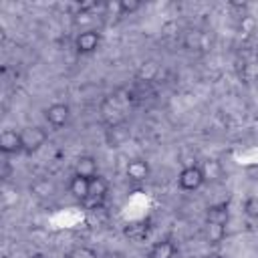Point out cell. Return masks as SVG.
Listing matches in <instances>:
<instances>
[{"mask_svg": "<svg viewBox=\"0 0 258 258\" xmlns=\"http://www.w3.org/2000/svg\"><path fill=\"white\" fill-rule=\"evenodd\" d=\"M20 141H22V151L34 153L46 143V131L40 127H24L20 131Z\"/></svg>", "mask_w": 258, "mask_h": 258, "instance_id": "1", "label": "cell"}, {"mask_svg": "<svg viewBox=\"0 0 258 258\" xmlns=\"http://www.w3.org/2000/svg\"><path fill=\"white\" fill-rule=\"evenodd\" d=\"M204 181H206V179H204L202 167H198V165H187V167H183V169L179 171V175H177V183H179V187L185 189V191H194V189L202 187Z\"/></svg>", "mask_w": 258, "mask_h": 258, "instance_id": "2", "label": "cell"}, {"mask_svg": "<svg viewBox=\"0 0 258 258\" xmlns=\"http://www.w3.org/2000/svg\"><path fill=\"white\" fill-rule=\"evenodd\" d=\"M99 44H101V34L97 30H83L75 38V48L79 54H91L99 48Z\"/></svg>", "mask_w": 258, "mask_h": 258, "instance_id": "3", "label": "cell"}, {"mask_svg": "<svg viewBox=\"0 0 258 258\" xmlns=\"http://www.w3.org/2000/svg\"><path fill=\"white\" fill-rule=\"evenodd\" d=\"M44 117H46V121H48L52 127H64V125L69 123L71 109H69V105H64V103H52V105L46 107Z\"/></svg>", "mask_w": 258, "mask_h": 258, "instance_id": "4", "label": "cell"}, {"mask_svg": "<svg viewBox=\"0 0 258 258\" xmlns=\"http://www.w3.org/2000/svg\"><path fill=\"white\" fill-rule=\"evenodd\" d=\"M0 151L6 153V155H12V153L22 151L20 131H14V129H6V131H2V135H0Z\"/></svg>", "mask_w": 258, "mask_h": 258, "instance_id": "5", "label": "cell"}, {"mask_svg": "<svg viewBox=\"0 0 258 258\" xmlns=\"http://www.w3.org/2000/svg\"><path fill=\"white\" fill-rule=\"evenodd\" d=\"M75 175H81V177H95L99 175V167H97V159L93 155H81L75 163Z\"/></svg>", "mask_w": 258, "mask_h": 258, "instance_id": "6", "label": "cell"}, {"mask_svg": "<svg viewBox=\"0 0 258 258\" xmlns=\"http://www.w3.org/2000/svg\"><path fill=\"white\" fill-rule=\"evenodd\" d=\"M125 173L133 181H145L149 177L151 169H149V163L145 159H131L127 163V167H125Z\"/></svg>", "mask_w": 258, "mask_h": 258, "instance_id": "7", "label": "cell"}, {"mask_svg": "<svg viewBox=\"0 0 258 258\" xmlns=\"http://www.w3.org/2000/svg\"><path fill=\"white\" fill-rule=\"evenodd\" d=\"M202 173L206 181H222L224 179V165L218 159H206L202 163Z\"/></svg>", "mask_w": 258, "mask_h": 258, "instance_id": "8", "label": "cell"}, {"mask_svg": "<svg viewBox=\"0 0 258 258\" xmlns=\"http://www.w3.org/2000/svg\"><path fill=\"white\" fill-rule=\"evenodd\" d=\"M177 254V248L173 242L169 240H161V242H155L149 252H147V258H175Z\"/></svg>", "mask_w": 258, "mask_h": 258, "instance_id": "9", "label": "cell"}, {"mask_svg": "<svg viewBox=\"0 0 258 258\" xmlns=\"http://www.w3.org/2000/svg\"><path fill=\"white\" fill-rule=\"evenodd\" d=\"M109 194V181L103 175H95L89 179V198L91 200H103Z\"/></svg>", "mask_w": 258, "mask_h": 258, "instance_id": "10", "label": "cell"}, {"mask_svg": "<svg viewBox=\"0 0 258 258\" xmlns=\"http://www.w3.org/2000/svg\"><path fill=\"white\" fill-rule=\"evenodd\" d=\"M129 139V129L123 125V123H117V125H109L107 129V141L111 147H119L121 143H125Z\"/></svg>", "mask_w": 258, "mask_h": 258, "instance_id": "11", "label": "cell"}, {"mask_svg": "<svg viewBox=\"0 0 258 258\" xmlns=\"http://www.w3.org/2000/svg\"><path fill=\"white\" fill-rule=\"evenodd\" d=\"M230 220V210L226 204H218V206H210L208 212H206V222H212V224H222L226 226Z\"/></svg>", "mask_w": 258, "mask_h": 258, "instance_id": "12", "label": "cell"}, {"mask_svg": "<svg viewBox=\"0 0 258 258\" xmlns=\"http://www.w3.org/2000/svg\"><path fill=\"white\" fill-rule=\"evenodd\" d=\"M69 189L77 200H87L89 198V179L81 177V175H73V179L69 183Z\"/></svg>", "mask_w": 258, "mask_h": 258, "instance_id": "13", "label": "cell"}, {"mask_svg": "<svg viewBox=\"0 0 258 258\" xmlns=\"http://www.w3.org/2000/svg\"><path fill=\"white\" fill-rule=\"evenodd\" d=\"M204 234H206V240H208L210 244H220V242L226 238V226L206 222V230H204Z\"/></svg>", "mask_w": 258, "mask_h": 258, "instance_id": "14", "label": "cell"}, {"mask_svg": "<svg viewBox=\"0 0 258 258\" xmlns=\"http://www.w3.org/2000/svg\"><path fill=\"white\" fill-rule=\"evenodd\" d=\"M183 46L187 50H200L204 46V34L200 30H187L183 34Z\"/></svg>", "mask_w": 258, "mask_h": 258, "instance_id": "15", "label": "cell"}, {"mask_svg": "<svg viewBox=\"0 0 258 258\" xmlns=\"http://www.w3.org/2000/svg\"><path fill=\"white\" fill-rule=\"evenodd\" d=\"M32 191H34L36 196H40V198H46V196H52L54 185H52V183H48L46 179H40V181H36V183L32 185Z\"/></svg>", "mask_w": 258, "mask_h": 258, "instance_id": "16", "label": "cell"}, {"mask_svg": "<svg viewBox=\"0 0 258 258\" xmlns=\"http://www.w3.org/2000/svg\"><path fill=\"white\" fill-rule=\"evenodd\" d=\"M141 8V2L139 0H121L119 2V14L127 16V14H133Z\"/></svg>", "mask_w": 258, "mask_h": 258, "instance_id": "17", "label": "cell"}, {"mask_svg": "<svg viewBox=\"0 0 258 258\" xmlns=\"http://www.w3.org/2000/svg\"><path fill=\"white\" fill-rule=\"evenodd\" d=\"M244 214L248 218H258V196H250L244 202Z\"/></svg>", "mask_w": 258, "mask_h": 258, "instance_id": "18", "label": "cell"}, {"mask_svg": "<svg viewBox=\"0 0 258 258\" xmlns=\"http://www.w3.org/2000/svg\"><path fill=\"white\" fill-rule=\"evenodd\" d=\"M254 26H256V22H254V18L252 16H242V20H240V28H242V32H246V34H250L252 30H254Z\"/></svg>", "mask_w": 258, "mask_h": 258, "instance_id": "19", "label": "cell"}, {"mask_svg": "<svg viewBox=\"0 0 258 258\" xmlns=\"http://www.w3.org/2000/svg\"><path fill=\"white\" fill-rule=\"evenodd\" d=\"M200 258H222V254L220 252H208V254H202Z\"/></svg>", "mask_w": 258, "mask_h": 258, "instance_id": "20", "label": "cell"}]
</instances>
